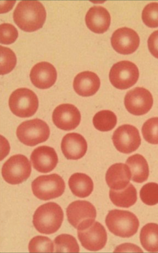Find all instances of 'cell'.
<instances>
[{"instance_id":"1","label":"cell","mask_w":158,"mask_h":253,"mask_svg":"<svg viewBox=\"0 0 158 253\" xmlns=\"http://www.w3.org/2000/svg\"><path fill=\"white\" fill-rule=\"evenodd\" d=\"M46 17L45 7L37 1H20L13 14L15 24L21 29L27 32H33L42 28Z\"/></svg>"},{"instance_id":"2","label":"cell","mask_w":158,"mask_h":253,"mask_svg":"<svg viewBox=\"0 0 158 253\" xmlns=\"http://www.w3.org/2000/svg\"><path fill=\"white\" fill-rule=\"evenodd\" d=\"M64 218L61 207L50 202L39 206L33 215V223L36 230L45 234H53L60 227Z\"/></svg>"},{"instance_id":"3","label":"cell","mask_w":158,"mask_h":253,"mask_svg":"<svg viewBox=\"0 0 158 253\" xmlns=\"http://www.w3.org/2000/svg\"><path fill=\"white\" fill-rule=\"evenodd\" d=\"M109 231L122 238H129L137 231L139 222L136 215L128 211L114 209L110 211L105 219Z\"/></svg>"},{"instance_id":"4","label":"cell","mask_w":158,"mask_h":253,"mask_svg":"<svg viewBox=\"0 0 158 253\" xmlns=\"http://www.w3.org/2000/svg\"><path fill=\"white\" fill-rule=\"evenodd\" d=\"M16 134L21 143L33 146L46 141L49 137L50 130L45 122L35 118L21 123L17 128Z\"/></svg>"},{"instance_id":"5","label":"cell","mask_w":158,"mask_h":253,"mask_svg":"<svg viewBox=\"0 0 158 253\" xmlns=\"http://www.w3.org/2000/svg\"><path fill=\"white\" fill-rule=\"evenodd\" d=\"M31 186L35 197L46 201L61 196L64 192L65 185L60 175L53 173L38 176L32 182Z\"/></svg>"},{"instance_id":"6","label":"cell","mask_w":158,"mask_h":253,"mask_svg":"<svg viewBox=\"0 0 158 253\" xmlns=\"http://www.w3.org/2000/svg\"><path fill=\"white\" fill-rule=\"evenodd\" d=\"M9 105L12 112L21 118L33 115L39 106L37 96L32 90L21 88L14 91L10 96Z\"/></svg>"},{"instance_id":"7","label":"cell","mask_w":158,"mask_h":253,"mask_svg":"<svg viewBox=\"0 0 158 253\" xmlns=\"http://www.w3.org/2000/svg\"><path fill=\"white\" fill-rule=\"evenodd\" d=\"M31 163L25 156L18 154L9 158L3 164L2 174L4 180L12 185L26 181L31 173Z\"/></svg>"},{"instance_id":"8","label":"cell","mask_w":158,"mask_h":253,"mask_svg":"<svg viewBox=\"0 0 158 253\" xmlns=\"http://www.w3.org/2000/svg\"><path fill=\"white\" fill-rule=\"evenodd\" d=\"M69 223L78 230L85 229L94 222L96 217L94 206L85 200H77L71 203L66 209Z\"/></svg>"},{"instance_id":"9","label":"cell","mask_w":158,"mask_h":253,"mask_svg":"<svg viewBox=\"0 0 158 253\" xmlns=\"http://www.w3.org/2000/svg\"><path fill=\"white\" fill-rule=\"evenodd\" d=\"M139 76L138 68L134 63L121 61L114 64L110 69V81L115 88L120 89L128 88L137 82Z\"/></svg>"},{"instance_id":"10","label":"cell","mask_w":158,"mask_h":253,"mask_svg":"<svg viewBox=\"0 0 158 253\" xmlns=\"http://www.w3.org/2000/svg\"><path fill=\"white\" fill-rule=\"evenodd\" d=\"M113 144L119 152L128 154L138 149L141 143L139 130L134 126L125 124L114 131L112 137Z\"/></svg>"},{"instance_id":"11","label":"cell","mask_w":158,"mask_h":253,"mask_svg":"<svg viewBox=\"0 0 158 253\" xmlns=\"http://www.w3.org/2000/svg\"><path fill=\"white\" fill-rule=\"evenodd\" d=\"M124 103L125 107L130 113L140 116L147 113L151 108L153 99L150 92L147 89L137 87L127 92Z\"/></svg>"},{"instance_id":"12","label":"cell","mask_w":158,"mask_h":253,"mask_svg":"<svg viewBox=\"0 0 158 253\" xmlns=\"http://www.w3.org/2000/svg\"><path fill=\"white\" fill-rule=\"evenodd\" d=\"M77 235L82 246L90 251H96L102 249L107 241L105 229L97 221L87 228L78 230Z\"/></svg>"},{"instance_id":"13","label":"cell","mask_w":158,"mask_h":253,"mask_svg":"<svg viewBox=\"0 0 158 253\" xmlns=\"http://www.w3.org/2000/svg\"><path fill=\"white\" fill-rule=\"evenodd\" d=\"M139 37L133 30L127 27L120 28L113 33L111 38V45L115 51L123 55L134 52L138 47Z\"/></svg>"},{"instance_id":"14","label":"cell","mask_w":158,"mask_h":253,"mask_svg":"<svg viewBox=\"0 0 158 253\" xmlns=\"http://www.w3.org/2000/svg\"><path fill=\"white\" fill-rule=\"evenodd\" d=\"M52 120L58 128L65 131L75 129L81 120L80 113L74 105L69 104L59 105L54 110Z\"/></svg>"},{"instance_id":"15","label":"cell","mask_w":158,"mask_h":253,"mask_svg":"<svg viewBox=\"0 0 158 253\" xmlns=\"http://www.w3.org/2000/svg\"><path fill=\"white\" fill-rule=\"evenodd\" d=\"M34 168L42 173H48L53 170L58 159L54 149L47 146H39L34 149L30 156Z\"/></svg>"},{"instance_id":"16","label":"cell","mask_w":158,"mask_h":253,"mask_svg":"<svg viewBox=\"0 0 158 253\" xmlns=\"http://www.w3.org/2000/svg\"><path fill=\"white\" fill-rule=\"evenodd\" d=\"M57 72L54 67L49 63L43 61L35 64L31 69L30 77L32 84L41 89L49 88L55 83Z\"/></svg>"},{"instance_id":"17","label":"cell","mask_w":158,"mask_h":253,"mask_svg":"<svg viewBox=\"0 0 158 253\" xmlns=\"http://www.w3.org/2000/svg\"><path fill=\"white\" fill-rule=\"evenodd\" d=\"M61 148L65 157L68 160H77L85 154L87 144L84 137L77 133L67 134L63 138Z\"/></svg>"},{"instance_id":"18","label":"cell","mask_w":158,"mask_h":253,"mask_svg":"<svg viewBox=\"0 0 158 253\" xmlns=\"http://www.w3.org/2000/svg\"><path fill=\"white\" fill-rule=\"evenodd\" d=\"M110 15L104 7L94 6L88 11L85 17L86 24L93 32L102 34L108 29L110 23Z\"/></svg>"},{"instance_id":"19","label":"cell","mask_w":158,"mask_h":253,"mask_svg":"<svg viewBox=\"0 0 158 253\" xmlns=\"http://www.w3.org/2000/svg\"><path fill=\"white\" fill-rule=\"evenodd\" d=\"M100 85L99 78L94 72L84 71L75 77L73 87L79 95L89 96L94 95L98 90Z\"/></svg>"},{"instance_id":"20","label":"cell","mask_w":158,"mask_h":253,"mask_svg":"<svg viewBox=\"0 0 158 253\" xmlns=\"http://www.w3.org/2000/svg\"><path fill=\"white\" fill-rule=\"evenodd\" d=\"M131 178L130 169L123 163H116L111 165L106 174V182L111 189L120 190L126 187Z\"/></svg>"},{"instance_id":"21","label":"cell","mask_w":158,"mask_h":253,"mask_svg":"<svg viewBox=\"0 0 158 253\" xmlns=\"http://www.w3.org/2000/svg\"><path fill=\"white\" fill-rule=\"evenodd\" d=\"M68 184L73 194L81 198L88 197L94 188L91 178L82 173H76L72 174L69 180Z\"/></svg>"},{"instance_id":"22","label":"cell","mask_w":158,"mask_h":253,"mask_svg":"<svg viewBox=\"0 0 158 253\" xmlns=\"http://www.w3.org/2000/svg\"><path fill=\"white\" fill-rule=\"evenodd\" d=\"M126 163L130 171L132 181L141 183L147 180L149 175L148 165L142 155L139 154L132 155L127 158Z\"/></svg>"},{"instance_id":"23","label":"cell","mask_w":158,"mask_h":253,"mask_svg":"<svg viewBox=\"0 0 158 253\" xmlns=\"http://www.w3.org/2000/svg\"><path fill=\"white\" fill-rule=\"evenodd\" d=\"M109 195L111 201L119 207L128 208L134 205L137 200L136 190L130 183L125 188L121 190L110 189Z\"/></svg>"},{"instance_id":"24","label":"cell","mask_w":158,"mask_h":253,"mask_svg":"<svg viewBox=\"0 0 158 253\" xmlns=\"http://www.w3.org/2000/svg\"><path fill=\"white\" fill-rule=\"evenodd\" d=\"M140 240L143 247L147 251L158 252V224L148 223L141 229Z\"/></svg>"},{"instance_id":"25","label":"cell","mask_w":158,"mask_h":253,"mask_svg":"<svg viewBox=\"0 0 158 253\" xmlns=\"http://www.w3.org/2000/svg\"><path fill=\"white\" fill-rule=\"evenodd\" d=\"M93 122L95 128L102 132L109 131L116 126L117 117L112 111L103 110L97 112L94 116Z\"/></svg>"},{"instance_id":"26","label":"cell","mask_w":158,"mask_h":253,"mask_svg":"<svg viewBox=\"0 0 158 253\" xmlns=\"http://www.w3.org/2000/svg\"><path fill=\"white\" fill-rule=\"evenodd\" d=\"M56 252H79V247L76 239L71 235L63 234L54 240Z\"/></svg>"},{"instance_id":"27","label":"cell","mask_w":158,"mask_h":253,"mask_svg":"<svg viewBox=\"0 0 158 253\" xmlns=\"http://www.w3.org/2000/svg\"><path fill=\"white\" fill-rule=\"evenodd\" d=\"M17 58L10 48L0 45V74L4 75L11 72L15 68Z\"/></svg>"},{"instance_id":"28","label":"cell","mask_w":158,"mask_h":253,"mask_svg":"<svg viewBox=\"0 0 158 253\" xmlns=\"http://www.w3.org/2000/svg\"><path fill=\"white\" fill-rule=\"evenodd\" d=\"M28 247L30 252H53L54 251L52 241L45 236L34 237L30 241Z\"/></svg>"},{"instance_id":"29","label":"cell","mask_w":158,"mask_h":253,"mask_svg":"<svg viewBox=\"0 0 158 253\" xmlns=\"http://www.w3.org/2000/svg\"><path fill=\"white\" fill-rule=\"evenodd\" d=\"M142 133L145 140L152 144H158V117L147 120L142 128Z\"/></svg>"},{"instance_id":"30","label":"cell","mask_w":158,"mask_h":253,"mask_svg":"<svg viewBox=\"0 0 158 253\" xmlns=\"http://www.w3.org/2000/svg\"><path fill=\"white\" fill-rule=\"evenodd\" d=\"M142 201L149 206L158 203V184L149 182L143 185L139 192Z\"/></svg>"},{"instance_id":"31","label":"cell","mask_w":158,"mask_h":253,"mask_svg":"<svg viewBox=\"0 0 158 253\" xmlns=\"http://www.w3.org/2000/svg\"><path fill=\"white\" fill-rule=\"evenodd\" d=\"M143 22L150 28L158 27V3L153 2L147 5L142 14Z\"/></svg>"},{"instance_id":"32","label":"cell","mask_w":158,"mask_h":253,"mask_svg":"<svg viewBox=\"0 0 158 253\" xmlns=\"http://www.w3.org/2000/svg\"><path fill=\"white\" fill-rule=\"evenodd\" d=\"M18 33L17 29L12 25L3 23L0 25V43L9 45L14 43L17 39Z\"/></svg>"},{"instance_id":"33","label":"cell","mask_w":158,"mask_h":253,"mask_svg":"<svg viewBox=\"0 0 158 253\" xmlns=\"http://www.w3.org/2000/svg\"><path fill=\"white\" fill-rule=\"evenodd\" d=\"M148 45L151 54L158 59V30L154 31L150 35L148 40Z\"/></svg>"},{"instance_id":"34","label":"cell","mask_w":158,"mask_h":253,"mask_svg":"<svg viewBox=\"0 0 158 253\" xmlns=\"http://www.w3.org/2000/svg\"><path fill=\"white\" fill-rule=\"evenodd\" d=\"M114 252H143V251L139 247L135 245L130 243H125L118 246Z\"/></svg>"}]
</instances>
